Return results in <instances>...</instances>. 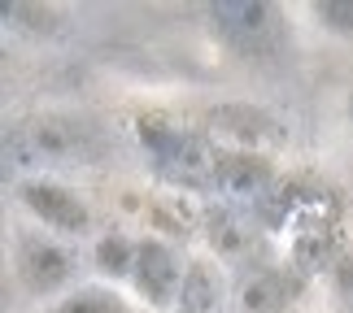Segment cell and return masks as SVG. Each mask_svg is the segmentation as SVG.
I'll use <instances>...</instances> for the list:
<instances>
[{
  "mask_svg": "<svg viewBox=\"0 0 353 313\" xmlns=\"http://www.w3.org/2000/svg\"><path fill=\"white\" fill-rule=\"evenodd\" d=\"M101 153V127L88 118L70 114H26L9 122L5 131V157L26 174H52L74 166H92V157Z\"/></svg>",
  "mask_w": 353,
  "mask_h": 313,
  "instance_id": "cell-1",
  "label": "cell"
},
{
  "mask_svg": "<svg viewBox=\"0 0 353 313\" xmlns=\"http://www.w3.org/2000/svg\"><path fill=\"white\" fill-rule=\"evenodd\" d=\"M9 274L26 301L48 305L79 288V252L70 239L48 235L44 226H18L9 239Z\"/></svg>",
  "mask_w": 353,
  "mask_h": 313,
  "instance_id": "cell-2",
  "label": "cell"
},
{
  "mask_svg": "<svg viewBox=\"0 0 353 313\" xmlns=\"http://www.w3.org/2000/svg\"><path fill=\"white\" fill-rule=\"evenodd\" d=\"M205 26L240 61H275L288 48L283 9L270 0H214L205 5Z\"/></svg>",
  "mask_w": 353,
  "mask_h": 313,
  "instance_id": "cell-3",
  "label": "cell"
},
{
  "mask_svg": "<svg viewBox=\"0 0 353 313\" xmlns=\"http://www.w3.org/2000/svg\"><path fill=\"white\" fill-rule=\"evenodd\" d=\"M13 200L31 213L35 226H44L48 235H61V239H83L97 226L92 205L70 183L52 179V174H26V179H18L13 183Z\"/></svg>",
  "mask_w": 353,
  "mask_h": 313,
  "instance_id": "cell-4",
  "label": "cell"
},
{
  "mask_svg": "<svg viewBox=\"0 0 353 313\" xmlns=\"http://www.w3.org/2000/svg\"><path fill=\"white\" fill-rule=\"evenodd\" d=\"M140 144L144 153L153 157V166L161 179L179 183V187H214V166H219V148L210 140H201L196 131H183V127H140Z\"/></svg>",
  "mask_w": 353,
  "mask_h": 313,
  "instance_id": "cell-5",
  "label": "cell"
},
{
  "mask_svg": "<svg viewBox=\"0 0 353 313\" xmlns=\"http://www.w3.org/2000/svg\"><path fill=\"white\" fill-rule=\"evenodd\" d=\"M183 279H188V257L161 235H140L131 274H127V292L135 301L144 309L170 313L174 301H179V292H183Z\"/></svg>",
  "mask_w": 353,
  "mask_h": 313,
  "instance_id": "cell-6",
  "label": "cell"
},
{
  "mask_svg": "<svg viewBox=\"0 0 353 313\" xmlns=\"http://www.w3.org/2000/svg\"><path fill=\"white\" fill-rule=\"evenodd\" d=\"M270 179H275V166H270L266 153L257 148H232V153H219V166H214V187L227 200H249V196H262Z\"/></svg>",
  "mask_w": 353,
  "mask_h": 313,
  "instance_id": "cell-7",
  "label": "cell"
},
{
  "mask_svg": "<svg viewBox=\"0 0 353 313\" xmlns=\"http://www.w3.org/2000/svg\"><path fill=\"white\" fill-rule=\"evenodd\" d=\"M170 313H232V288L205 257H188V279Z\"/></svg>",
  "mask_w": 353,
  "mask_h": 313,
  "instance_id": "cell-8",
  "label": "cell"
},
{
  "mask_svg": "<svg viewBox=\"0 0 353 313\" xmlns=\"http://www.w3.org/2000/svg\"><path fill=\"white\" fill-rule=\"evenodd\" d=\"M31 313H140V301L127 296L118 283H79L74 292H65Z\"/></svg>",
  "mask_w": 353,
  "mask_h": 313,
  "instance_id": "cell-9",
  "label": "cell"
},
{
  "mask_svg": "<svg viewBox=\"0 0 353 313\" xmlns=\"http://www.w3.org/2000/svg\"><path fill=\"white\" fill-rule=\"evenodd\" d=\"M135 244H140V235H127V230H101L97 244H92V266H101L105 279L127 283L131 261H135Z\"/></svg>",
  "mask_w": 353,
  "mask_h": 313,
  "instance_id": "cell-10",
  "label": "cell"
},
{
  "mask_svg": "<svg viewBox=\"0 0 353 313\" xmlns=\"http://www.w3.org/2000/svg\"><path fill=\"white\" fill-rule=\"evenodd\" d=\"M305 18L323 35L353 39V0H314V5H305Z\"/></svg>",
  "mask_w": 353,
  "mask_h": 313,
  "instance_id": "cell-11",
  "label": "cell"
},
{
  "mask_svg": "<svg viewBox=\"0 0 353 313\" xmlns=\"http://www.w3.org/2000/svg\"><path fill=\"white\" fill-rule=\"evenodd\" d=\"M275 305H279V292H275V279L270 274L240 279V288L232 292V309L236 313H270Z\"/></svg>",
  "mask_w": 353,
  "mask_h": 313,
  "instance_id": "cell-12",
  "label": "cell"
},
{
  "mask_svg": "<svg viewBox=\"0 0 353 313\" xmlns=\"http://www.w3.org/2000/svg\"><path fill=\"white\" fill-rule=\"evenodd\" d=\"M345 114H349V127H353V87H349V100H345Z\"/></svg>",
  "mask_w": 353,
  "mask_h": 313,
  "instance_id": "cell-13",
  "label": "cell"
}]
</instances>
